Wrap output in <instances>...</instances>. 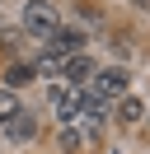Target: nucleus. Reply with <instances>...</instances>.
<instances>
[{"label": "nucleus", "mask_w": 150, "mask_h": 154, "mask_svg": "<svg viewBox=\"0 0 150 154\" xmlns=\"http://www.w3.org/2000/svg\"><path fill=\"white\" fill-rule=\"evenodd\" d=\"M56 5L52 0H28L24 5V38H33V42H47L56 33Z\"/></svg>", "instance_id": "1"}, {"label": "nucleus", "mask_w": 150, "mask_h": 154, "mask_svg": "<svg viewBox=\"0 0 150 154\" xmlns=\"http://www.w3.org/2000/svg\"><path fill=\"white\" fill-rule=\"evenodd\" d=\"M127 84H131V75H127V66H108V70H94V79H89V89L108 103V98H122L127 94Z\"/></svg>", "instance_id": "2"}, {"label": "nucleus", "mask_w": 150, "mask_h": 154, "mask_svg": "<svg viewBox=\"0 0 150 154\" xmlns=\"http://www.w3.org/2000/svg\"><path fill=\"white\" fill-rule=\"evenodd\" d=\"M61 75H66V84H70V89H84V84L94 79V61L84 56V51H75V56L61 61Z\"/></svg>", "instance_id": "3"}, {"label": "nucleus", "mask_w": 150, "mask_h": 154, "mask_svg": "<svg viewBox=\"0 0 150 154\" xmlns=\"http://www.w3.org/2000/svg\"><path fill=\"white\" fill-rule=\"evenodd\" d=\"M47 47L61 51V56H75V51H84V33H80V28H61V23H56V33L47 38Z\"/></svg>", "instance_id": "4"}, {"label": "nucleus", "mask_w": 150, "mask_h": 154, "mask_svg": "<svg viewBox=\"0 0 150 154\" xmlns=\"http://www.w3.org/2000/svg\"><path fill=\"white\" fill-rule=\"evenodd\" d=\"M5 135H9V140H19V145H24V140H33V135H38V117L19 107V112L5 122Z\"/></svg>", "instance_id": "5"}, {"label": "nucleus", "mask_w": 150, "mask_h": 154, "mask_svg": "<svg viewBox=\"0 0 150 154\" xmlns=\"http://www.w3.org/2000/svg\"><path fill=\"white\" fill-rule=\"evenodd\" d=\"M38 79V66H24V61H9L5 66V89H24Z\"/></svg>", "instance_id": "6"}, {"label": "nucleus", "mask_w": 150, "mask_h": 154, "mask_svg": "<svg viewBox=\"0 0 150 154\" xmlns=\"http://www.w3.org/2000/svg\"><path fill=\"white\" fill-rule=\"evenodd\" d=\"M112 117H117L122 126H136L141 117H145V103H141V98H127V94H122V98H117V112H112Z\"/></svg>", "instance_id": "7"}, {"label": "nucleus", "mask_w": 150, "mask_h": 154, "mask_svg": "<svg viewBox=\"0 0 150 154\" xmlns=\"http://www.w3.org/2000/svg\"><path fill=\"white\" fill-rule=\"evenodd\" d=\"M19 107H24V103L14 98V89H0V131H5V122L19 112Z\"/></svg>", "instance_id": "8"}, {"label": "nucleus", "mask_w": 150, "mask_h": 154, "mask_svg": "<svg viewBox=\"0 0 150 154\" xmlns=\"http://www.w3.org/2000/svg\"><path fill=\"white\" fill-rule=\"evenodd\" d=\"M61 149H66V154H80V149H84V135L70 131V126H61Z\"/></svg>", "instance_id": "9"}, {"label": "nucleus", "mask_w": 150, "mask_h": 154, "mask_svg": "<svg viewBox=\"0 0 150 154\" xmlns=\"http://www.w3.org/2000/svg\"><path fill=\"white\" fill-rule=\"evenodd\" d=\"M131 5H136V10H141V14H150V0H131Z\"/></svg>", "instance_id": "10"}]
</instances>
